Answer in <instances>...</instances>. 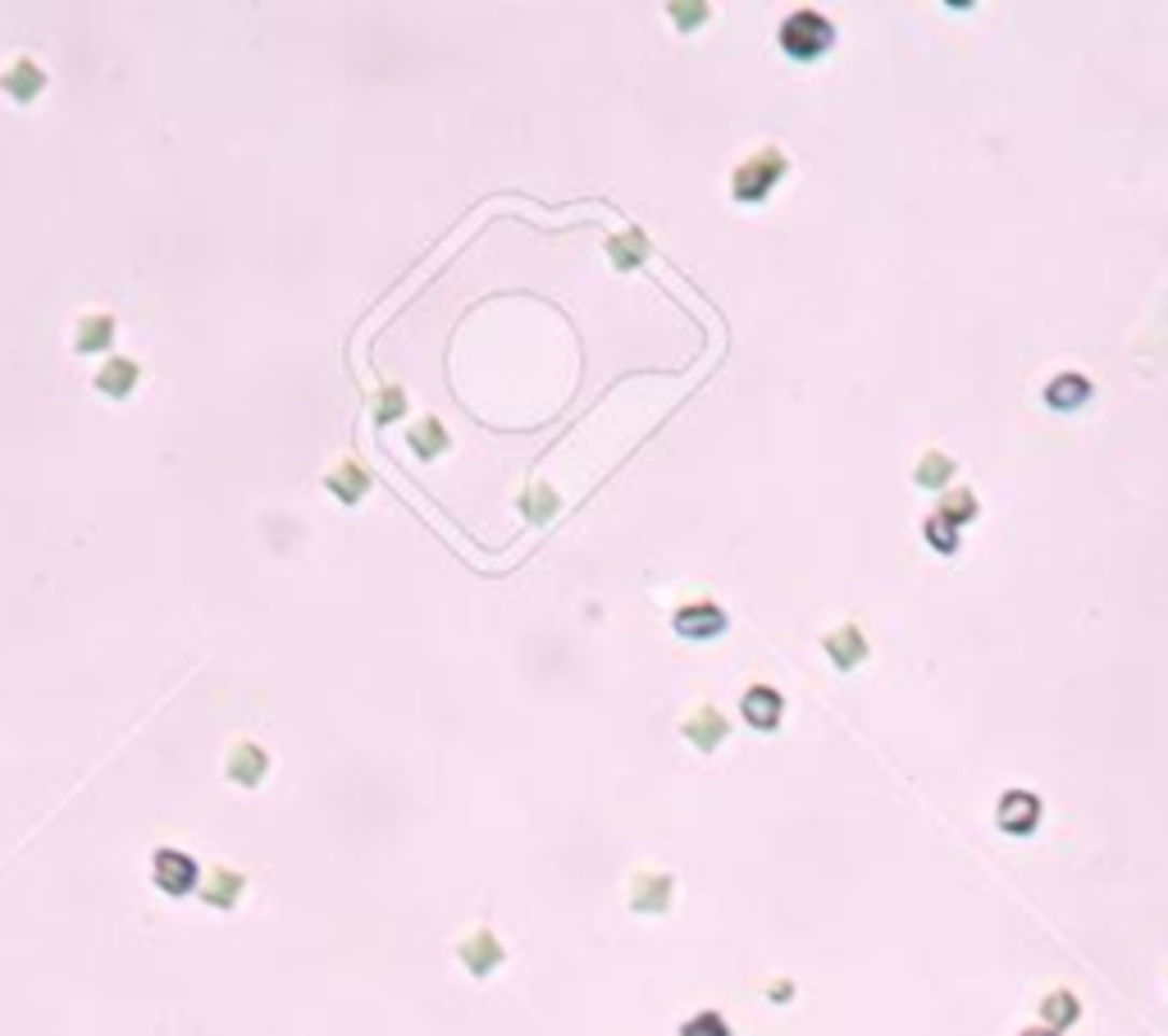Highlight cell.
<instances>
[{"mask_svg":"<svg viewBox=\"0 0 1168 1036\" xmlns=\"http://www.w3.org/2000/svg\"><path fill=\"white\" fill-rule=\"evenodd\" d=\"M827 654H831V662L840 667V671H849V667H858L868 658V644H863V630L858 626H840V630H831L827 635Z\"/></svg>","mask_w":1168,"mask_h":1036,"instance_id":"cell-13","label":"cell"},{"mask_svg":"<svg viewBox=\"0 0 1168 1036\" xmlns=\"http://www.w3.org/2000/svg\"><path fill=\"white\" fill-rule=\"evenodd\" d=\"M680 1036H731V1023L721 1019V1013H694V1019H689L685 1027H680Z\"/></svg>","mask_w":1168,"mask_h":1036,"instance_id":"cell-23","label":"cell"},{"mask_svg":"<svg viewBox=\"0 0 1168 1036\" xmlns=\"http://www.w3.org/2000/svg\"><path fill=\"white\" fill-rule=\"evenodd\" d=\"M995 822H1000V831H1009V836H1031L1041 822V799L1031 790H1009L1000 799V809H995Z\"/></svg>","mask_w":1168,"mask_h":1036,"instance_id":"cell-3","label":"cell"},{"mask_svg":"<svg viewBox=\"0 0 1168 1036\" xmlns=\"http://www.w3.org/2000/svg\"><path fill=\"white\" fill-rule=\"evenodd\" d=\"M0 87H5V96L10 101H37V96H42V87H46V73L37 69L32 60H14L5 73H0Z\"/></svg>","mask_w":1168,"mask_h":1036,"instance_id":"cell-11","label":"cell"},{"mask_svg":"<svg viewBox=\"0 0 1168 1036\" xmlns=\"http://www.w3.org/2000/svg\"><path fill=\"white\" fill-rule=\"evenodd\" d=\"M680 731H685V740L694 744L699 754H713L717 744L726 740V731H731V726H726V717L717 713V708H694V713L685 717Z\"/></svg>","mask_w":1168,"mask_h":1036,"instance_id":"cell-8","label":"cell"},{"mask_svg":"<svg viewBox=\"0 0 1168 1036\" xmlns=\"http://www.w3.org/2000/svg\"><path fill=\"white\" fill-rule=\"evenodd\" d=\"M444 448H448V434H444L438 420H420V425L411 430V452L420 457V462H430V457H438Z\"/></svg>","mask_w":1168,"mask_h":1036,"instance_id":"cell-19","label":"cell"},{"mask_svg":"<svg viewBox=\"0 0 1168 1036\" xmlns=\"http://www.w3.org/2000/svg\"><path fill=\"white\" fill-rule=\"evenodd\" d=\"M740 713H744V722H749V726H758V731H776L780 713H785V699L776 695L772 685H754L749 695H744Z\"/></svg>","mask_w":1168,"mask_h":1036,"instance_id":"cell-9","label":"cell"},{"mask_svg":"<svg viewBox=\"0 0 1168 1036\" xmlns=\"http://www.w3.org/2000/svg\"><path fill=\"white\" fill-rule=\"evenodd\" d=\"M949 475H954V462H949V457H941V452H927V457H923V466H917V485L941 489Z\"/></svg>","mask_w":1168,"mask_h":1036,"instance_id":"cell-21","label":"cell"},{"mask_svg":"<svg viewBox=\"0 0 1168 1036\" xmlns=\"http://www.w3.org/2000/svg\"><path fill=\"white\" fill-rule=\"evenodd\" d=\"M1041 1019H1045V1027H1050V1032H1064V1027H1072V1023L1082 1019L1078 995H1072V991H1050L1045 1000H1041Z\"/></svg>","mask_w":1168,"mask_h":1036,"instance_id":"cell-14","label":"cell"},{"mask_svg":"<svg viewBox=\"0 0 1168 1036\" xmlns=\"http://www.w3.org/2000/svg\"><path fill=\"white\" fill-rule=\"evenodd\" d=\"M726 630V612L717 603H689L676 612V635L685 640H713Z\"/></svg>","mask_w":1168,"mask_h":1036,"instance_id":"cell-7","label":"cell"},{"mask_svg":"<svg viewBox=\"0 0 1168 1036\" xmlns=\"http://www.w3.org/2000/svg\"><path fill=\"white\" fill-rule=\"evenodd\" d=\"M114 342V320L110 316H83V324H79V338H73V348H79L83 356H92V352H105Z\"/></svg>","mask_w":1168,"mask_h":1036,"instance_id":"cell-17","label":"cell"},{"mask_svg":"<svg viewBox=\"0 0 1168 1036\" xmlns=\"http://www.w3.org/2000/svg\"><path fill=\"white\" fill-rule=\"evenodd\" d=\"M941 516L945 521H968V516H976V498L968 493V489H954V493H945V503H941Z\"/></svg>","mask_w":1168,"mask_h":1036,"instance_id":"cell-24","label":"cell"},{"mask_svg":"<svg viewBox=\"0 0 1168 1036\" xmlns=\"http://www.w3.org/2000/svg\"><path fill=\"white\" fill-rule=\"evenodd\" d=\"M676 881L666 872H635L630 877V909L635 913H666Z\"/></svg>","mask_w":1168,"mask_h":1036,"instance_id":"cell-5","label":"cell"},{"mask_svg":"<svg viewBox=\"0 0 1168 1036\" xmlns=\"http://www.w3.org/2000/svg\"><path fill=\"white\" fill-rule=\"evenodd\" d=\"M456 958L466 964V972L475 977H489L497 964H503V941L493 932H470L462 946H456Z\"/></svg>","mask_w":1168,"mask_h":1036,"instance_id":"cell-6","label":"cell"},{"mask_svg":"<svg viewBox=\"0 0 1168 1036\" xmlns=\"http://www.w3.org/2000/svg\"><path fill=\"white\" fill-rule=\"evenodd\" d=\"M831 42H835V28L817 10H799L780 24V51L790 60H817L821 51H831Z\"/></svg>","mask_w":1168,"mask_h":1036,"instance_id":"cell-1","label":"cell"},{"mask_svg":"<svg viewBox=\"0 0 1168 1036\" xmlns=\"http://www.w3.org/2000/svg\"><path fill=\"white\" fill-rule=\"evenodd\" d=\"M242 872H234V868H210L206 877H201V899L206 905H215V909H234L238 899H242Z\"/></svg>","mask_w":1168,"mask_h":1036,"instance_id":"cell-12","label":"cell"},{"mask_svg":"<svg viewBox=\"0 0 1168 1036\" xmlns=\"http://www.w3.org/2000/svg\"><path fill=\"white\" fill-rule=\"evenodd\" d=\"M927 540H931L935 552H954V548H959V526L945 521V516L935 512V516H927Z\"/></svg>","mask_w":1168,"mask_h":1036,"instance_id":"cell-20","label":"cell"},{"mask_svg":"<svg viewBox=\"0 0 1168 1036\" xmlns=\"http://www.w3.org/2000/svg\"><path fill=\"white\" fill-rule=\"evenodd\" d=\"M402 407H407L402 389H384V397L375 402V416H379V420H393V416H402Z\"/></svg>","mask_w":1168,"mask_h":1036,"instance_id":"cell-25","label":"cell"},{"mask_svg":"<svg viewBox=\"0 0 1168 1036\" xmlns=\"http://www.w3.org/2000/svg\"><path fill=\"white\" fill-rule=\"evenodd\" d=\"M132 383H138V366H132L128 356H110L105 366L97 370V389L110 393V397H128Z\"/></svg>","mask_w":1168,"mask_h":1036,"instance_id":"cell-15","label":"cell"},{"mask_svg":"<svg viewBox=\"0 0 1168 1036\" xmlns=\"http://www.w3.org/2000/svg\"><path fill=\"white\" fill-rule=\"evenodd\" d=\"M1023 1036H1059V1032H1050V1027H1031V1032H1023Z\"/></svg>","mask_w":1168,"mask_h":1036,"instance_id":"cell-26","label":"cell"},{"mask_svg":"<svg viewBox=\"0 0 1168 1036\" xmlns=\"http://www.w3.org/2000/svg\"><path fill=\"white\" fill-rule=\"evenodd\" d=\"M785 174V156L780 151H758L735 169V201H762L776 187V179Z\"/></svg>","mask_w":1168,"mask_h":1036,"instance_id":"cell-2","label":"cell"},{"mask_svg":"<svg viewBox=\"0 0 1168 1036\" xmlns=\"http://www.w3.org/2000/svg\"><path fill=\"white\" fill-rule=\"evenodd\" d=\"M156 886L169 891V895H187L193 886H201V872H197V863L187 858L183 850H156Z\"/></svg>","mask_w":1168,"mask_h":1036,"instance_id":"cell-4","label":"cell"},{"mask_svg":"<svg viewBox=\"0 0 1168 1036\" xmlns=\"http://www.w3.org/2000/svg\"><path fill=\"white\" fill-rule=\"evenodd\" d=\"M1086 397H1090V379L1086 375H1059V379H1050V389H1045V402L1050 407H1059V411L1082 407Z\"/></svg>","mask_w":1168,"mask_h":1036,"instance_id":"cell-16","label":"cell"},{"mask_svg":"<svg viewBox=\"0 0 1168 1036\" xmlns=\"http://www.w3.org/2000/svg\"><path fill=\"white\" fill-rule=\"evenodd\" d=\"M265 772H270V754H265L261 744L238 740L234 750H228V781H238V785H261Z\"/></svg>","mask_w":1168,"mask_h":1036,"instance_id":"cell-10","label":"cell"},{"mask_svg":"<svg viewBox=\"0 0 1168 1036\" xmlns=\"http://www.w3.org/2000/svg\"><path fill=\"white\" fill-rule=\"evenodd\" d=\"M329 489H334L338 503H361V498H366V489H370V475L361 471L356 462H342V466L329 475Z\"/></svg>","mask_w":1168,"mask_h":1036,"instance_id":"cell-18","label":"cell"},{"mask_svg":"<svg viewBox=\"0 0 1168 1036\" xmlns=\"http://www.w3.org/2000/svg\"><path fill=\"white\" fill-rule=\"evenodd\" d=\"M644 252H648L644 234H621V238H611V261H617L621 270H630L635 261H644Z\"/></svg>","mask_w":1168,"mask_h":1036,"instance_id":"cell-22","label":"cell"}]
</instances>
